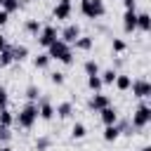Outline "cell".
<instances>
[{"mask_svg":"<svg viewBox=\"0 0 151 151\" xmlns=\"http://www.w3.org/2000/svg\"><path fill=\"white\" fill-rule=\"evenodd\" d=\"M54 113H57L59 118H68V116L73 113V104H71V101H61V104L54 109Z\"/></svg>","mask_w":151,"mask_h":151,"instance_id":"obj_17","label":"cell"},{"mask_svg":"<svg viewBox=\"0 0 151 151\" xmlns=\"http://www.w3.org/2000/svg\"><path fill=\"white\" fill-rule=\"evenodd\" d=\"M50 57H47V52H42V54H38V57H33V64H35V68H47L50 66Z\"/></svg>","mask_w":151,"mask_h":151,"instance_id":"obj_24","label":"cell"},{"mask_svg":"<svg viewBox=\"0 0 151 151\" xmlns=\"http://www.w3.org/2000/svg\"><path fill=\"white\" fill-rule=\"evenodd\" d=\"M87 87H90L92 92H99V90L104 87V83H101L99 73H97V76H87Z\"/></svg>","mask_w":151,"mask_h":151,"instance_id":"obj_23","label":"cell"},{"mask_svg":"<svg viewBox=\"0 0 151 151\" xmlns=\"http://www.w3.org/2000/svg\"><path fill=\"white\" fill-rule=\"evenodd\" d=\"M125 2V9H134L137 7V0H123Z\"/></svg>","mask_w":151,"mask_h":151,"instance_id":"obj_35","label":"cell"},{"mask_svg":"<svg viewBox=\"0 0 151 151\" xmlns=\"http://www.w3.org/2000/svg\"><path fill=\"white\" fill-rule=\"evenodd\" d=\"M118 137H120V127H118V123L104 127V139H106V142H116Z\"/></svg>","mask_w":151,"mask_h":151,"instance_id":"obj_16","label":"cell"},{"mask_svg":"<svg viewBox=\"0 0 151 151\" xmlns=\"http://www.w3.org/2000/svg\"><path fill=\"white\" fill-rule=\"evenodd\" d=\"M12 54H14V61H24L28 57V47L26 45H14L12 47Z\"/></svg>","mask_w":151,"mask_h":151,"instance_id":"obj_20","label":"cell"},{"mask_svg":"<svg viewBox=\"0 0 151 151\" xmlns=\"http://www.w3.org/2000/svg\"><path fill=\"white\" fill-rule=\"evenodd\" d=\"M57 35H59L57 26H42V28H40V33L35 35V40H38L42 47H47V45H52V42L57 40Z\"/></svg>","mask_w":151,"mask_h":151,"instance_id":"obj_6","label":"cell"},{"mask_svg":"<svg viewBox=\"0 0 151 151\" xmlns=\"http://www.w3.org/2000/svg\"><path fill=\"white\" fill-rule=\"evenodd\" d=\"M5 47H7V38L0 33V50H5Z\"/></svg>","mask_w":151,"mask_h":151,"instance_id":"obj_36","label":"cell"},{"mask_svg":"<svg viewBox=\"0 0 151 151\" xmlns=\"http://www.w3.org/2000/svg\"><path fill=\"white\" fill-rule=\"evenodd\" d=\"M130 83H132V78L127 76V73H118L116 76V80H113V85L120 90V92H125V90H130Z\"/></svg>","mask_w":151,"mask_h":151,"instance_id":"obj_15","label":"cell"},{"mask_svg":"<svg viewBox=\"0 0 151 151\" xmlns=\"http://www.w3.org/2000/svg\"><path fill=\"white\" fill-rule=\"evenodd\" d=\"M151 123V106L149 104H139L137 106V111L132 113V127H137V130H142V127H146Z\"/></svg>","mask_w":151,"mask_h":151,"instance_id":"obj_4","label":"cell"},{"mask_svg":"<svg viewBox=\"0 0 151 151\" xmlns=\"http://www.w3.org/2000/svg\"><path fill=\"white\" fill-rule=\"evenodd\" d=\"M0 5H2V0H0Z\"/></svg>","mask_w":151,"mask_h":151,"instance_id":"obj_40","label":"cell"},{"mask_svg":"<svg viewBox=\"0 0 151 151\" xmlns=\"http://www.w3.org/2000/svg\"><path fill=\"white\" fill-rule=\"evenodd\" d=\"M14 61V54H12V47L7 45L5 50H0V66H9Z\"/></svg>","mask_w":151,"mask_h":151,"instance_id":"obj_21","label":"cell"},{"mask_svg":"<svg viewBox=\"0 0 151 151\" xmlns=\"http://www.w3.org/2000/svg\"><path fill=\"white\" fill-rule=\"evenodd\" d=\"M130 90H132V94H134L137 99H146V97H151V83H149L146 78H137V80H132V83H130Z\"/></svg>","mask_w":151,"mask_h":151,"instance_id":"obj_5","label":"cell"},{"mask_svg":"<svg viewBox=\"0 0 151 151\" xmlns=\"http://www.w3.org/2000/svg\"><path fill=\"white\" fill-rule=\"evenodd\" d=\"M14 120L19 123V127H26V130L33 127V123L38 120V104H35V101H28V104L19 111V116H17Z\"/></svg>","mask_w":151,"mask_h":151,"instance_id":"obj_2","label":"cell"},{"mask_svg":"<svg viewBox=\"0 0 151 151\" xmlns=\"http://www.w3.org/2000/svg\"><path fill=\"white\" fill-rule=\"evenodd\" d=\"M0 151H12V149L9 146H0Z\"/></svg>","mask_w":151,"mask_h":151,"instance_id":"obj_37","label":"cell"},{"mask_svg":"<svg viewBox=\"0 0 151 151\" xmlns=\"http://www.w3.org/2000/svg\"><path fill=\"white\" fill-rule=\"evenodd\" d=\"M52 17H54L57 21L68 19V17H71V5H66V2H57V5H54V9H52Z\"/></svg>","mask_w":151,"mask_h":151,"instance_id":"obj_11","label":"cell"},{"mask_svg":"<svg viewBox=\"0 0 151 151\" xmlns=\"http://www.w3.org/2000/svg\"><path fill=\"white\" fill-rule=\"evenodd\" d=\"M137 28L144 31V33L151 31V17H149L146 12H137Z\"/></svg>","mask_w":151,"mask_h":151,"instance_id":"obj_13","label":"cell"},{"mask_svg":"<svg viewBox=\"0 0 151 151\" xmlns=\"http://www.w3.org/2000/svg\"><path fill=\"white\" fill-rule=\"evenodd\" d=\"M7 99H9V97H7V90L0 85V109H5V106H7Z\"/></svg>","mask_w":151,"mask_h":151,"instance_id":"obj_33","label":"cell"},{"mask_svg":"<svg viewBox=\"0 0 151 151\" xmlns=\"http://www.w3.org/2000/svg\"><path fill=\"white\" fill-rule=\"evenodd\" d=\"M24 28H26V33H31V35H38V33H40V28H42V24H40L38 19H26Z\"/></svg>","mask_w":151,"mask_h":151,"instance_id":"obj_18","label":"cell"},{"mask_svg":"<svg viewBox=\"0 0 151 151\" xmlns=\"http://www.w3.org/2000/svg\"><path fill=\"white\" fill-rule=\"evenodd\" d=\"M92 42H94V40H92L90 35H78L73 45H76V50H80V52H87V50H92Z\"/></svg>","mask_w":151,"mask_h":151,"instance_id":"obj_14","label":"cell"},{"mask_svg":"<svg viewBox=\"0 0 151 151\" xmlns=\"http://www.w3.org/2000/svg\"><path fill=\"white\" fill-rule=\"evenodd\" d=\"M116 76H118V71H116V68H106V71H99V78H101V83H104V85H113Z\"/></svg>","mask_w":151,"mask_h":151,"instance_id":"obj_19","label":"cell"},{"mask_svg":"<svg viewBox=\"0 0 151 151\" xmlns=\"http://www.w3.org/2000/svg\"><path fill=\"white\" fill-rule=\"evenodd\" d=\"M99 118H101L104 125H113V123H118V111L113 106H106V109L99 111Z\"/></svg>","mask_w":151,"mask_h":151,"instance_id":"obj_12","label":"cell"},{"mask_svg":"<svg viewBox=\"0 0 151 151\" xmlns=\"http://www.w3.org/2000/svg\"><path fill=\"white\" fill-rule=\"evenodd\" d=\"M111 50H113L116 54H120V52H125V50H127V45H125V40H120V38H113V42H111Z\"/></svg>","mask_w":151,"mask_h":151,"instance_id":"obj_27","label":"cell"},{"mask_svg":"<svg viewBox=\"0 0 151 151\" xmlns=\"http://www.w3.org/2000/svg\"><path fill=\"white\" fill-rule=\"evenodd\" d=\"M59 2H66V5H71V0H59Z\"/></svg>","mask_w":151,"mask_h":151,"instance_id":"obj_39","label":"cell"},{"mask_svg":"<svg viewBox=\"0 0 151 151\" xmlns=\"http://www.w3.org/2000/svg\"><path fill=\"white\" fill-rule=\"evenodd\" d=\"M85 73H87V76H97V73H99V64H97L94 59H87V61H85Z\"/></svg>","mask_w":151,"mask_h":151,"instance_id":"obj_26","label":"cell"},{"mask_svg":"<svg viewBox=\"0 0 151 151\" xmlns=\"http://www.w3.org/2000/svg\"><path fill=\"white\" fill-rule=\"evenodd\" d=\"M38 94H40V90H38L35 85H28V87H26V99H28V101H35Z\"/></svg>","mask_w":151,"mask_h":151,"instance_id":"obj_29","label":"cell"},{"mask_svg":"<svg viewBox=\"0 0 151 151\" xmlns=\"http://www.w3.org/2000/svg\"><path fill=\"white\" fill-rule=\"evenodd\" d=\"M38 118H42V120H52L54 118V106L50 104V99H40L38 101Z\"/></svg>","mask_w":151,"mask_h":151,"instance_id":"obj_9","label":"cell"},{"mask_svg":"<svg viewBox=\"0 0 151 151\" xmlns=\"http://www.w3.org/2000/svg\"><path fill=\"white\" fill-rule=\"evenodd\" d=\"M19 7H21L19 0H2V9H5V12H17Z\"/></svg>","mask_w":151,"mask_h":151,"instance_id":"obj_28","label":"cell"},{"mask_svg":"<svg viewBox=\"0 0 151 151\" xmlns=\"http://www.w3.org/2000/svg\"><path fill=\"white\" fill-rule=\"evenodd\" d=\"M80 12L87 19H99V17H104L106 7H104V0H83L80 2Z\"/></svg>","mask_w":151,"mask_h":151,"instance_id":"obj_3","label":"cell"},{"mask_svg":"<svg viewBox=\"0 0 151 151\" xmlns=\"http://www.w3.org/2000/svg\"><path fill=\"white\" fill-rule=\"evenodd\" d=\"M50 80H52L54 85H64V80H66V78H64V73H61V71H54V73H50Z\"/></svg>","mask_w":151,"mask_h":151,"instance_id":"obj_30","label":"cell"},{"mask_svg":"<svg viewBox=\"0 0 151 151\" xmlns=\"http://www.w3.org/2000/svg\"><path fill=\"white\" fill-rule=\"evenodd\" d=\"M142 151H151V146H142Z\"/></svg>","mask_w":151,"mask_h":151,"instance_id":"obj_38","label":"cell"},{"mask_svg":"<svg viewBox=\"0 0 151 151\" xmlns=\"http://www.w3.org/2000/svg\"><path fill=\"white\" fill-rule=\"evenodd\" d=\"M47 146H50V137H38V139H35V149H38V151H45Z\"/></svg>","mask_w":151,"mask_h":151,"instance_id":"obj_31","label":"cell"},{"mask_svg":"<svg viewBox=\"0 0 151 151\" xmlns=\"http://www.w3.org/2000/svg\"><path fill=\"white\" fill-rule=\"evenodd\" d=\"M134 28H137V9H125V14H123V31L132 33Z\"/></svg>","mask_w":151,"mask_h":151,"instance_id":"obj_10","label":"cell"},{"mask_svg":"<svg viewBox=\"0 0 151 151\" xmlns=\"http://www.w3.org/2000/svg\"><path fill=\"white\" fill-rule=\"evenodd\" d=\"M47 57L50 59H57V61H61V64H73V52H71V47L64 42V40H54L52 45H47Z\"/></svg>","mask_w":151,"mask_h":151,"instance_id":"obj_1","label":"cell"},{"mask_svg":"<svg viewBox=\"0 0 151 151\" xmlns=\"http://www.w3.org/2000/svg\"><path fill=\"white\" fill-rule=\"evenodd\" d=\"M80 2H83V0H80Z\"/></svg>","mask_w":151,"mask_h":151,"instance_id":"obj_41","label":"cell"},{"mask_svg":"<svg viewBox=\"0 0 151 151\" xmlns=\"http://www.w3.org/2000/svg\"><path fill=\"white\" fill-rule=\"evenodd\" d=\"M14 123V113L5 106V109H0V125H5V127H9Z\"/></svg>","mask_w":151,"mask_h":151,"instance_id":"obj_22","label":"cell"},{"mask_svg":"<svg viewBox=\"0 0 151 151\" xmlns=\"http://www.w3.org/2000/svg\"><path fill=\"white\" fill-rule=\"evenodd\" d=\"M7 19H9V12L0 9V26H5V24H7Z\"/></svg>","mask_w":151,"mask_h":151,"instance_id":"obj_34","label":"cell"},{"mask_svg":"<svg viewBox=\"0 0 151 151\" xmlns=\"http://www.w3.org/2000/svg\"><path fill=\"white\" fill-rule=\"evenodd\" d=\"M85 134H87V130H85L83 123H76V125L71 127V137H73V139H83Z\"/></svg>","mask_w":151,"mask_h":151,"instance_id":"obj_25","label":"cell"},{"mask_svg":"<svg viewBox=\"0 0 151 151\" xmlns=\"http://www.w3.org/2000/svg\"><path fill=\"white\" fill-rule=\"evenodd\" d=\"M92 111H101V109H106V106H111V97L109 94H101V92H94L92 97H90V104H87Z\"/></svg>","mask_w":151,"mask_h":151,"instance_id":"obj_7","label":"cell"},{"mask_svg":"<svg viewBox=\"0 0 151 151\" xmlns=\"http://www.w3.org/2000/svg\"><path fill=\"white\" fill-rule=\"evenodd\" d=\"M59 35H61L59 40H64L66 45H73V42H76V38L80 35V26H78V24H68V26H66Z\"/></svg>","mask_w":151,"mask_h":151,"instance_id":"obj_8","label":"cell"},{"mask_svg":"<svg viewBox=\"0 0 151 151\" xmlns=\"http://www.w3.org/2000/svg\"><path fill=\"white\" fill-rule=\"evenodd\" d=\"M12 137V132H9V127H5V125H0V142H7Z\"/></svg>","mask_w":151,"mask_h":151,"instance_id":"obj_32","label":"cell"}]
</instances>
